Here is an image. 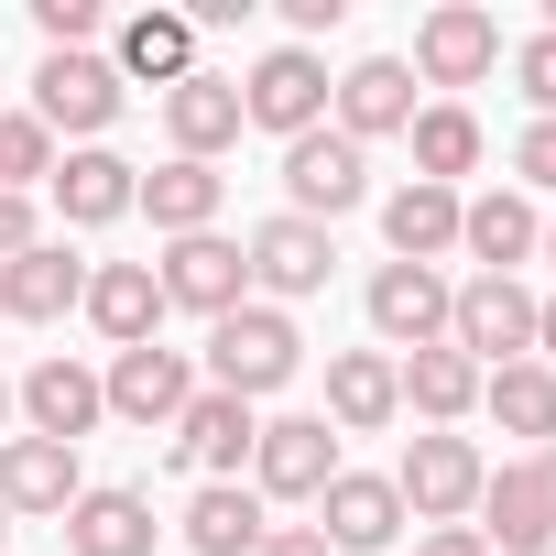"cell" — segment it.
Here are the masks:
<instances>
[{
  "label": "cell",
  "mask_w": 556,
  "mask_h": 556,
  "mask_svg": "<svg viewBox=\"0 0 556 556\" xmlns=\"http://www.w3.org/2000/svg\"><path fill=\"white\" fill-rule=\"evenodd\" d=\"M306 371V339H295V317L285 306H229L218 328H207V393H240V404H262V393H285Z\"/></svg>",
  "instance_id": "obj_1"
},
{
  "label": "cell",
  "mask_w": 556,
  "mask_h": 556,
  "mask_svg": "<svg viewBox=\"0 0 556 556\" xmlns=\"http://www.w3.org/2000/svg\"><path fill=\"white\" fill-rule=\"evenodd\" d=\"M534 306H545V295H523L513 273H469V285L447 295V350H458V361H480V371L534 361Z\"/></svg>",
  "instance_id": "obj_2"
},
{
  "label": "cell",
  "mask_w": 556,
  "mask_h": 556,
  "mask_svg": "<svg viewBox=\"0 0 556 556\" xmlns=\"http://www.w3.org/2000/svg\"><path fill=\"white\" fill-rule=\"evenodd\" d=\"M480 480H491V458H480L458 426H426V437L404 447V469H393V491H404L415 523H458V513H480Z\"/></svg>",
  "instance_id": "obj_3"
},
{
  "label": "cell",
  "mask_w": 556,
  "mask_h": 556,
  "mask_svg": "<svg viewBox=\"0 0 556 556\" xmlns=\"http://www.w3.org/2000/svg\"><path fill=\"white\" fill-rule=\"evenodd\" d=\"M285 197H295V218H317V229H328V218H350V207L371 197V153H361L350 131H328V121H317V131H295V142H285Z\"/></svg>",
  "instance_id": "obj_4"
},
{
  "label": "cell",
  "mask_w": 556,
  "mask_h": 556,
  "mask_svg": "<svg viewBox=\"0 0 556 556\" xmlns=\"http://www.w3.org/2000/svg\"><path fill=\"white\" fill-rule=\"evenodd\" d=\"M99 393H110V415H121V426H164V437H175V415L197 404V361H186V350H164V339H142V350H110Z\"/></svg>",
  "instance_id": "obj_5"
},
{
  "label": "cell",
  "mask_w": 556,
  "mask_h": 556,
  "mask_svg": "<svg viewBox=\"0 0 556 556\" xmlns=\"http://www.w3.org/2000/svg\"><path fill=\"white\" fill-rule=\"evenodd\" d=\"M240 121H251V131H273V142L317 131V121H328V66H317L306 45H273V55L240 77Z\"/></svg>",
  "instance_id": "obj_6"
},
{
  "label": "cell",
  "mask_w": 556,
  "mask_h": 556,
  "mask_svg": "<svg viewBox=\"0 0 556 556\" xmlns=\"http://www.w3.org/2000/svg\"><path fill=\"white\" fill-rule=\"evenodd\" d=\"M153 285H164V306H186V317H207V328H218L229 306H251V262H240V240L197 229V240H164Z\"/></svg>",
  "instance_id": "obj_7"
},
{
  "label": "cell",
  "mask_w": 556,
  "mask_h": 556,
  "mask_svg": "<svg viewBox=\"0 0 556 556\" xmlns=\"http://www.w3.org/2000/svg\"><path fill=\"white\" fill-rule=\"evenodd\" d=\"M339 480V426L328 415H273L262 447H251V491L262 502H317Z\"/></svg>",
  "instance_id": "obj_8"
},
{
  "label": "cell",
  "mask_w": 556,
  "mask_h": 556,
  "mask_svg": "<svg viewBox=\"0 0 556 556\" xmlns=\"http://www.w3.org/2000/svg\"><path fill=\"white\" fill-rule=\"evenodd\" d=\"M240 262H251V295H262V306H295V295H317V285H328L339 240H328L317 218H295V207H285V218H262V229L240 240Z\"/></svg>",
  "instance_id": "obj_9"
},
{
  "label": "cell",
  "mask_w": 556,
  "mask_h": 556,
  "mask_svg": "<svg viewBox=\"0 0 556 556\" xmlns=\"http://www.w3.org/2000/svg\"><path fill=\"white\" fill-rule=\"evenodd\" d=\"M317 534H328V556H382V545H404V491H393V469H339V480L317 491Z\"/></svg>",
  "instance_id": "obj_10"
},
{
  "label": "cell",
  "mask_w": 556,
  "mask_h": 556,
  "mask_svg": "<svg viewBox=\"0 0 556 556\" xmlns=\"http://www.w3.org/2000/svg\"><path fill=\"white\" fill-rule=\"evenodd\" d=\"M502 66V23L480 12V0H437V12L415 23V77L426 88H480Z\"/></svg>",
  "instance_id": "obj_11"
},
{
  "label": "cell",
  "mask_w": 556,
  "mask_h": 556,
  "mask_svg": "<svg viewBox=\"0 0 556 556\" xmlns=\"http://www.w3.org/2000/svg\"><path fill=\"white\" fill-rule=\"evenodd\" d=\"M447 295L458 285H447L437 262H382L371 273V339L382 350H437L447 339Z\"/></svg>",
  "instance_id": "obj_12"
},
{
  "label": "cell",
  "mask_w": 556,
  "mask_h": 556,
  "mask_svg": "<svg viewBox=\"0 0 556 556\" xmlns=\"http://www.w3.org/2000/svg\"><path fill=\"white\" fill-rule=\"evenodd\" d=\"M34 121H45V131H77V142L110 131V121H121V66H110V55H45V66H34Z\"/></svg>",
  "instance_id": "obj_13"
},
{
  "label": "cell",
  "mask_w": 556,
  "mask_h": 556,
  "mask_svg": "<svg viewBox=\"0 0 556 556\" xmlns=\"http://www.w3.org/2000/svg\"><path fill=\"white\" fill-rule=\"evenodd\" d=\"M251 447H262V415H251L240 393H207V382H197V404L175 415V469H197V480H240Z\"/></svg>",
  "instance_id": "obj_14"
},
{
  "label": "cell",
  "mask_w": 556,
  "mask_h": 556,
  "mask_svg": "<svg viewBox=\"0 0 556 556\" xmlns=\"http://www.w3.org/2000/svg\"><path fill=\"white\" fill-rule=\"evenodd\" d=\"M328 131H350V142H382V131H415V66L404 55H361L339 88H328Z\"/></svg>",
  "instance_id": "obj_15"
},
{
  "label": "cell",
  "mask_w": 556,
  "mask_h": 556,
  "mask_svg": "<svg viewBox=\"0 0 556 556\" xmlns=\"http://www.w3.org/2000/svg\"><path fill=\"white\" fill-rule=\"evenodd\" d=\"M458 251H469L480 273H523V262L545 251V218H534V197H523V186L458 197Z\"/></svg>",
  "instance_id": "obj_16"
},
{
  "label": "cell",
  "mask_w": 556,
  "mask_h": 556,
  "mask_svg": "<svg viewBox=\"0 0 556 556\" xmlns=\"http://www.w3.org/2000/svg\"><path fill=\"white\" fill-rule=\"evenodd\" d=\"M12 404H23V415H34V437H55V447H77V437L110 415L99 371H88V361H66V350H55V361H34V371L12 382Z\"/></svg>",
  "instance_id": "obj_17"
},
{
  "label": "cell",
  "mask_w": 556,
  "mask_h": 556,
  "mask_svg": "<svg viewBox=\"0 0 556 556\" xmlns=\"http://www.w3.org/2000/svg\"><path fill=\"white\" fill-rule=\"evenodd\" d=\"M66 306H88V262L66 240H34L23 262H0V317H23V328H55Z\"/></svg>",
  "instance_id": "obj_18"
},
{
  "label": "cell",
  "mask_w": 556,
  "mask_h": 556,
  "mask_svg": "<svg viewBox=\"0 0 556 556\" xmlns=\"http://www.w3.org/2000/svg\"><path fill=\"white\" fill-rule=\"evenodd\" d=\"M164 131H175L186 164H218V153L251 131V121H240V77H207V66L175 77V88H164Z\"/></svg>",
  "instance_id": "obj_19"
},
{
  "label": "cell",
  "mask_w": 556,
  "mask_h": 556,
  "mask_svg": "<svg viewBox=\"0 0 556 556\" xmlns=\"http://www.w3.org/2000/svg\"><path fill=\"white\" fill-rule=\"evenodd\" d=\"M110 350H142L164 328V285H153V262H88V306H77Z\"/></svg>",
  "instance_id": "obj_20"
},
{
  "label": "cell",
  "mask_w": 556,
  "mask_h": 556,
  "mask_svg": "<svg viewBox=\"0 0 556 556\" xmlns=\"http://www.w3.org/2000/svg\"><path fill=\"white\" fill-rule=\"evenodd\" d=\"M45 186H55L66 229H110V218H131V197H142V164H121L110 142H88V153H66Z\"/></svg>",
  "instance_id": "obj_21"
},
{
  "label": "cell",
  "mask_w": 556,
  "mask_h": 556,
  "mask_svg": "<svg viewBox=\"0 0 556 556\" xmlns=\"http://www.w3.org/2000/svg\"><path fill=\"white\" fill-rule=\"evenodd\" d=\"M77 491H88V480H77V447H55V437H0V513H55V523H66Z\"/></svg>",
  "instance_id": "obj_22"
},
{
  "label": "cell",
  "mask_w": 556,
  "mask_h": 556,
  "mask_svg": "<svg viewBox=\"0 0 556 556\" xmlns=\"http://www.w3.org/2000/svg\"><path fill=\"white\" fill-rule=\"evenodd\" d=\"M393 415H404L393 350H339V361H328V426H339V437H382Z\"/></svg>",
  "instance_id": "obj_23"
},
{
  "label": "cell",
  "mask_w": 556,
  "mask_h": 556,
  "mask_svg": "<svg viewBox=\"0 0 556 556\" xmlns=\"http://www.w3.org/2000/svg\"><path fill=\"white\" fill-rule=\"evenodd\" d=\"M469 534H480L491 556H545V545H556V523H545V491H534V458L480 480V523H469Z\"/></svg>",
  "instance_id": "obj_24"
},
{
  "label": "cell",
  "mask_w": 556,
  "mask_h": 556,
  "mask_svg": "<svg viewBox=\"0 0 556 556\" xmlns=\"http://www.w3.org/2000/svg\"><path fill=\"white\" fill-rule=\"evenodd\" d=\"M218 197H229V175L175 153V164H153V175H142V197H131V207H142L164 240H197V229H218Z\"/></svg>",
  "instance_id": "obj_25"
},
{
  "label": "cell",
  "mask_w": 556,
  "mask_h": 556,
  "mask_svg": "<svg viewBox=\"0 0 556 556\" xmlns=\"http://www.w3.org/2000/svg\"><path fill=\"white\" fill-rule=\"evenodd\" d=\"M153 502L142 491H77L66 502V556H153Z\"/></svg>",
  "instance_id": "obj_26"
},
{
  "label": "cell",
  "mask_w": 556,
  "mask_h": 556,
  "mask_svg": "<svg viewBox=\"0 0 556 556\" xmlns=\"http://www.w3.org/2000/svg\"><path fill=\"white\" fill-rule=\"evenodd\" d=\"M382 240H393V262H447L458 251V186H393L382 197Z\"/></svg>",
  "instance_id": "obj_27"
},
{
  "label": "cell",
  "mask_w": 556,
  "mask_h": 556,
  "mask_svg": "<svg viewBox=\"0 0 556 556\" xmlns=\"http://www.w3.org/2000/svg\"><path fill=\"white\" fill-rule=\"evenodd\" d=\"M110 66H121V88H131V77H142V88H175V77H197V23H186V12H131Z\"/></svg>",
  "instance_id": "obj_28"
},
{
  "label": "cell",
  "mask_w": 556,
  "mask_h": 556,
  "mask_svg": "<svg viewBox=\"0 0 556 556\" xmlns=\"http://www.w3.org/2000/svg\"><path fill=\"white\" fill-rule=\"evenodd\" d=\"M262 491H240V480H197V502H186V545L197 556H262Z\"/></svg>",
  "instance_id": "obj_29"
},
{
  "label": "cell",
  "mask_w": 556,
  "mask_h": 556,
  "mask_svg": "<svg viewBox=\"0 0 556 556\" xmlns=\"http://www.w3.org/2000/svg\"><path fill=\"white\" fill-rule=\"evenodd\" d=\"M480 415H491L502 437L556 447V371H545V361H502V371H480Z\"/></svg>",
  "instance_id": "obj_30"
},
{
  "label": "cell",
  "mask_w": 556,
  "mask_h": 556,
  "mask_svg": "<svg viewBox=\"0 0 556 556\" xmlns=\"http://www.w3.org/2000/svg\"><path fill=\"white\" fill-rule=\"evenodd\" d=\"M393 382H404V404H415L426 426H458V415L480 404V361H458L447 339H437V350H404V361H393Z\"/></svg>",
  "instance_id": "obj_31"
},
{
  "label": "cell",
  "mask_w": 556,
  "mask_h": 556,
  "mask_svg": "<svg viewBox=\"0 0 556 556\" xmlns=\"http://www.w3.org/2000/svg\"><path fill=\"white\" fill-rule=\"evenodd\" d=\"M404 142H415V175H426V186H458V175L480 164V121H469L458 99L415 110V131H404Z\"/></svg>",
  "instance_id": "obj_32"
},
{
  "label": "cell",
  "mask_w": 556,
  "mask_h": 556,
  "mask_svg": "<svg viewBox=\"0 0 556 556\" xmlns=\"http://www.w3.org/2000/svg\"><path fill=\"white\" fill-rule=\"evenodd\" d=\"M55 175V131L34 121V110H0V197H23V186H45Z\"/></svg>",
  "instance_id": "obj_33"
},
{
  "label": "cell",
  "mask_w": 556,
  "mask_h": 556,
  "mask_svg": "<svg viewBox=\"0 0 556 556\" xmlns=\"http://www.w3.org/2000/svg\"><path fill=\"white\" fill-rule=\"evenodd\" d=\"M513 88L534 99V121H556V34H523L513 45Z\"/></svg>",
  "instance_id": "obj_34"
},
{
  "label": "cell",
  "mask_w": 556,
  "mask_h": 556,
  "mask_svg": "<svg viewBox=\"0 0 556 556\" xmlns=\"http://www.w3.org/2000/svg\"><path fill=\"white\" fill-rule=\"evenodd\" d=\"M513 175H523V197H556V121H534L513 142Z\"/></svg>",
  "instance_id": "obj_35"
},
{
  "label": "cell",
  "mask_w": 556,
  "mask_h": 556,
  "mask_svg": "<svg viewBox=\"0 0 556 556\" xmlns=\"http://www.w3.org/2000/svg\"><path fill=\"white\" fill-rule=\"evenodd\" d=\"M45 240V218H34V197H0V262H23Z\"/></svg>",
  "instance_id": "obj_36"
},
{
  "label": "cell",
  "mask_w": 556,
  "mask_h": 556,
  "mask_svg": "<svg viewBox=\"0 0 556 556\" xmlns=\"http://www.w3.org/2000/svg\"><path fill=\"white\" fill-rule=\"evenodd\" d=\"M415 556H491V545H480L469 523H426V534H415Z\"/></svg>",
  "instance_id": "obj_37"
},
{
  "label": "cell",
  "mask_w": 556,
  "mask_h": 556,
  "mask_svg": "<svg viewBox=\"0 0 556 556\" xmlns=\"http://www.w3.org/2000/svg\"><path fill=\"white\" fill-rule=\"evenodd\" d=\"M339 12H350V0H285V23H295V45H306V34H339Z\"/></svg>",
  "instance_id": "obj_38"
},
{
  "label": "cell",
  "mask_w": 556,
  "mask_h": 556,
  "mask_svg": "<svg viewBox=\"0 0 556 556\" xmlns=\"http://www.w3.org/2000/svg\"><path fill=\"white\" fill-rule=\"evenodd\" d=\"M262 556H328V534H317V523H273Z\"/></svg>",
  "instance_id": "obj_39"
},
{
  "label": "cell",
  "mask_w": 556,
  "mask_h": 556,
  "mask_svg": "<svg viewBox=\"0 0 556 556\" xmlns=\"http://www.w3.org/2000/svg\"><path fill=\"white\" fill-rule=\"evenodd\" d=\"M534 361H545V371H556V295H545V306H534Z\"/></svg>",
  "instance_id": "obj_40"
},
{
  "label": "cell",
  "mask_w": 556,
  "mask_h": 556,
  "mask_svg": "<svg viewBox=\"0 0 556 556\" xmlns=\"http://www.w3.org/2000/svg\"><path fill=\"white\" fill-rule=\"evenodd\" d=\"M534 491H545V523H556V447H534Z\"/></svg>",
  "instance_id": "obj_41"
},
{
  "label": "cell",
  "mask_w": 556,
  "mask_h": 556,
  "mask_svg": "<svg viewBox=\"0 0 556 556\" xmlns=\"http://www.w3.org/2000/svg\"><path fill=\"white\" fill-rule=\"evenodd\" d=\"M545 262H556V218H545Z\"/></svg>",
  "instance_id": "obj_42"
},
{
  "label": "cell",
  "mask_w": 556,
  "mask_h": 556,
  "mask_svg": "<svg viewBox=\"0 0 556 556\" xmlns=\"http://www.w3.org/2000/svg\"><path fill=\"white\" fill-rule=\"evenodd\" d=\"M0 545H12V513H0Z\"/></svg>",
  "instance_id": "obj_43"
},
{
  "label": "cell",
  "mask_w": 556,
  "mask_h": 556,
  "mask_svg": "<svg viewBox=\"0 0 556 556\" xmlns=\"http://www.w3.org/2000/svg\"><path fill=\"white\" fill-rule=\"evenodd\" d=\"M0 415H12V382H0Z\"/></svg>",
  "instance_id": "obj_44"
}]
</instances>
